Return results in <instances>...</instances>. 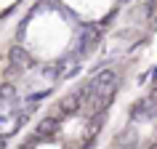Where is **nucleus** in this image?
<instances>
[{
  "label": "nucleus",
  "mask_w": 157,
  "mask_h": 149,
  "mask_svg": "<svg viewBox=\"0 0 157 149\" xmlns=\"http://www.w3.org/2000/svg\"><path fill=\"white\" fill-rule=\"evenodd\" d=\"M149 115H152V99H149V96L133 104V109H131L133 120H149Z\"/></svg>",
  "instance_id": "obj_4"
},
{
  "label": "nucleus",
  "mask_w": 157,
  "mask_h": 149,
  "mask_svg": "<svg viewBox=\"0 0 157 149\" xmlns=\"http://www.w3.org/2000/svg\"><path fill=\"white\" fill-rule=\"evenodd\" d=\"M61 123H64V115H61V112L43 117L40 123H37V128H35V136H37V141H45L48 136H53V133L61 128Z\"/></svg>",
  "instance_id": "obj_2"
},
{
  "label": "nucleus",
  "mask_w": 157,
  "mask_h": 149,
  "mask_svg": "<svg viewBox=\"0 0 157 149\" xmlns=\"http://www.w3.org/2000/svg\"><path fill=\"white\" fill-rule=\"evenodd\" d=\"M101 125H104V112H93V115H91V123H88V144H91L93 136L101 131Z\"/></svg>",
  "instance_id": "obj_8"
},
{
  "label": "nucleus",
  "mask_w": 157,
  "mask_h": 149,
  "mask_svg": "<svg viewBox=\"0 0 157 149\" xmlns=\"http://www.w3.org/2000/svg\"><path fill=\"white\" fill-rule=\"evenodd\" d=\"M67 69V61H53V64H45L43 67V77L45 80H56V77H61Z\"/></svg>",
  "instance_id": "obj_5"
},
{
  "label": "nucleus",
  "mask_w": 157,
  "mask_h": 149,
  "mask_svg": "<svg viewBox=\"0 0 157 149\" xmlns=\"http://www.w3.org/2000/svg\"><path fill=\"white\" fill-rule=\"evenodd\" d=\"M88 99H91V83H88V85H83L80 91L67 93L64 99H61V104H59V112H61V115H75V112L83 107V104H85Z\"/></svg>",
  "instance_id": "obj_1"
},
{
  "label": "nucleus",
  "mask_w": 157,
  "mask_h": 149,
  "mask_svg": "<svg viewBox=\"0 0 157 149\" xmlns=\"http://www.w3.org/2000/svg\"><path fill=\"white\" fill-rule=\"evenodd\" d=\"M99 37H101V27H91V29L83 35V43L77 45V53H80V51H85V48H91V45L99 40Z\"/></svg>",
  "instance_id": "obj_7"
},
{
  "label": "nucleus",
  "mask_w": 157,
  "mask_h": 149,
  "mask_svg": "<svg viewBox=\"0 0 157 149\" xmlns=\"http://www.w3.org/2000/svg\"><path fill=\"white\" fill-rule=\"evenodd\" d=\"M8 101H13V85H0V104H8Z\"/></svg>",
  "instance_id": "obj_9"
},
{
  "label": "nucleus",
  "mask_w": 157,
  "mask_h": 149,
  "mask_svg": "<svg viewBox=\"0 0 157 149\" xmlns=\"http://www.w3.org/2000/svg\"><path fill=\"white\" fill-rule=\"evenodd\" d=\"M11 61L16 67H21V69H27V67H32L35 61H32V56L27 53V51H21V48H13L11 51Z\"/></svg>",
  "instance_id": "obj_6"
},
{
  "label": "nucleus",
  "mask_w": 157,
  "mask_h": 149,
  "mask_svg": "<svg viewBox=\"0 0 157 149\" xmlns=\"http://www.w3.org/2000/svg\"><path fill=\"white\" fill-rule=\"evenodd\" d=\"M115 83H120L117 72H115V69H104V72H99V74L91 80V93L99 91V88H107V85H115Z\"/></svg>",
  "instance_id": "obj_3"
}]
</instances>
